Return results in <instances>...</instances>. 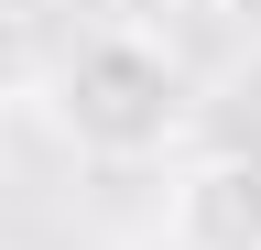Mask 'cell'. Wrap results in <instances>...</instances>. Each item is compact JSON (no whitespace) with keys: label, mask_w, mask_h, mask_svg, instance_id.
Returning <instances> with one entry per match:
<instances>
[{"label":"cell","mask_w":261,"mask_h":250,"mask_svg":"<svg viewBox=\"0 0 261 250\" xmlns=\"http://www.w3.org/2000/svg\"><path fill=\"white\" fill-rule=\"evenodd\" d=\"M55 120H65V142L98 152V163H142V152L174 142V120H185V87H174V54H163L152 33H87L76 54L55 66Z\"/></svg>","instance_id":"cell-1"},{"label":"cell","mask_w":261,"mask_h":250,"mask_svg":"<svg viewBox=\"0 0 261 250\" xmlns=\"http://www.w3.org/2000/svg\"><path fill=\"white\" fill-rule=\"evenodd\" d=\"M174 250H261V152H196L174 174Z\"/></svg>","instance_id":"cell-2"},{"label":"cell","mask_w":261,"mask_h":250,"mask_svg":"<svg viewBox=\"0 0 261 250\" xmlns=\"http://www.w3.org/2000/svg\"><path fill=\"white\" fill-rule=\"evenodd\" d=\"M33 87H44V33H33V11H11V0H0V109L33 98Z\"/></svg>","instance_id":"cell-3"},{"label":"cell","mask_w":261,"mask_h":250,"mask_svg":"<svg viewBox=\"0 0 261 250\" xmlns=\"http://www.w3.org/2000/svg\"><path fill=\"white\" fill-rule=\"evenodd\" d=\"M109 11H120V33H152V22H174L185 0H109Z\"/></svg>","instance_id":"cell-4"},{"label":"cell","mask_w":261,"mask_h":250,"mask_svg":"<svg viewBox=\"0 0 261 250\" xmlns=\"http://www.w3.org/2000/svg\"><path fill=\"white\" fill-rule=\"evenodd\" d=\"M228 33H240V44H261V0H228Z\"/></svg>","instance_id":"cell-5"}]
</instances>
